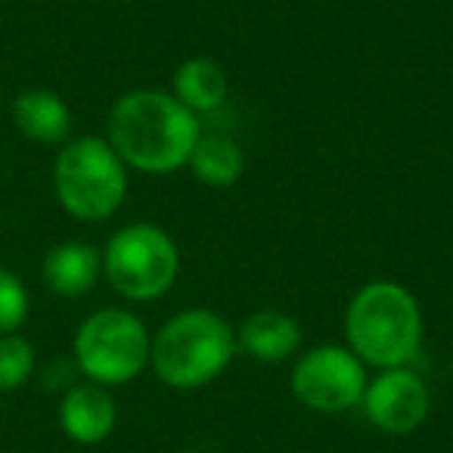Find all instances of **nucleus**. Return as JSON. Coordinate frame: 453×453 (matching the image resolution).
Wrapping results in <instances>:
<instances>
[{"mask_svg":"<svg viewBox=\"0 0 453 453\" xmlns=\"http://www.w3.org/2000/svg\"><path fill=\"white\" fill-rule=\"evenodd\" d=\"M302 323L283 311H255L236 326V348L261 364H280L302 351Z\"/></svg>","mask_w":453,"mask_h":453,"instance_id":"obj_10","label":"nucleus"},{"mask_svg":"<svg viewBox=\"0 0 453 453\" xmlns=\"http://www.w3.org/2000/svg\"><path fill=\"white\" fill-rule=\"evenodd\" d=\"M199 134V115L165 90H131L112 103L106 119L109 146L140 174L187 168Z\"/></svg>","mask_w":453,"mask_h":453,"instance_id":"obj_1","label":"nucleus"},{"mask_svg":"<svg viewBox=\"0 0 453 453\" xmlns=\"http://www.w3.org/2000/svg\"><path fill=\"white\" fill-rule=\"evenodd\" d=\"M236 351L234 326L218 311L187 308L152 335L150 366L168 388L196 391L211 385L234 364Z\"/></svg>","mask_w":453,"mask_h":453,"instance_id":"obj_3","label":"nucleus"},{"mask_svg":"<svg viewBox=\"0 0 453 453\" xmlns=\"http://www.w3.org/2000/svg\"><path fill=\"white\" fill-rule=\"evenodd\" d=\"M422 308L407 286L372 280L360 286L345 311V345L376 370L407 366L419 354Z\"/></svg>","mask_w":453,"mask_h":453,"instance_id":"obj_2","label":"nucleus"},{"mask_svg":"<svg viewBox=\"0 0 453 453\" xmlns=\"http://www.w3.org/2000/svg\"><path fill=\"white\" fill-rule=\"evenodd\" d=\"M28 289L13 271L0 267V335L19 333L22 323L28 320Z\"/></svg>","mask_w":453,"mask_h":453,"instance_id":"obj_16","label":"nucleus"},{"mask_svg":"<svg viewBox=\"0 0 453 453\" xmlns=\"http://www.w3.org/2000/svg\"><path fill=\"white\" fill-rule=\"evenodd\" d=\"M180 273V252L158 224L140 220L109 236L103 249V277L127 302H156L168 296Z\"/></svg>","mask_w":453,"mask_h":453,"instance_id":"obj_5","label":"nucleus"},{"mask_svg":"<svg viewBox=\"0 0 453 453\" xmlns=\"http://www.w3.org/2000/svg\"><path fill=\"white\" fill-rule=\"evenodd\" d=\"M360 407L379 432L401 438V434H413L428 419L432 395L413 370L391 366V370H379V376L366 382Z\"/></svg>","mask_w":453,"mask_h":453,"instance_id":"obj_8","label":"nucleus"},{"mask_svg":"<svg viewBox=\"0 0 453 453\" xmlns=\"http://www.w3.org/2000/svg\"><path fill=\"white\" fill-rule=\"evenodd\" d=\"M366 364L348 345H314L298 354L289 388L314 413H348L360 407L366 391Z\"/></svg>","mask_w":453,"mask_h":453,"instance_id":"obj_7","label":"nucleus"},{"mask_svg":"<svg viewBox=\"0 0 453 453\" xmlns=\"http://www.w3.org/2000/svg\"><path fill=\"white\" fill-rule=\"evenodd\" d=\"M35 372V345L22 333L0 335V391H16Z\"/></svg>","mask_w":453,"mask_h":453,"instance_id":"obj_15","label":"nucleus"},{"mask_svg":"<svg viewBox=\"0 0 453 453\" xmlns=\"http://www.w3.org/2000/svg\"><path fill=\"white\" fill-rule=\"evenodd\" d=\"M13 125L35 143H65L72 134V109L53 90L35 88L13 100Z\"/></svg>","mask_w":453,"mask_h":453,"instance_id":"obj_12","label":"nucleus"},{"mask_svg":"<svg viewBox=\"0 0 453 453\" xmlns=\"http://www.w3.org/2000/svg\"><path fill=\"white\" fill-rule=\"evenodd\" d=\"M152 335L127 308H100L75 333V364L103 388L127 385L150 366Z\"/></svg>","mask_w":453,"mask_h":453,"instance_id":"obj_6","label":"nucleus"},{"mask_svg":"<svg viewBox=\"0 0 453 453\" xmlns=\"http://www.w3.org/2000/svg\"><path fill=\"white\" fill-rule=\"evenodd\" d=\"M187 168L205 187L226 189L240 183L242 171H246V156H242V146L226 134H199Z\"/></svg>","mask_w":453,"mask_h":453,"instance_id":"obj_14","label":"nucleus"},{"mask_svg":"<svg viewBox=\"0 0 453 453\" xmlns=\"http://www.w3.org/2000/svg\"><path fill=\"white\" fill-rule=\"evenodd\" d=\"M115 422H119V407H115L109 388L96 382L75 385L65 391L63 403H59V426H63L65 438L75 444H103L115 432Z\"/></svg>","mask_w":453,"mask_h":453,"instance_id":"obj_9","label":"nucleus"},{"mask_svg":"<svg viewBox=\"0 0 453 453\" xmlns=\"http://www.w3.org/2000/svg\"><path fill=\"white\" fill-rule=\"evenodd\" d=\"M53 189L65 214L88 224L109 220L127 196V165L106 137H78L53 162Z\"/></svg>","mask_w":453,"mask_h":453,"instance_id":"obj_4","label":"nucleus"},{"mask_svg":"<svg viewBox=\"0 0 453 453\" xmlns=\"http://www.w3.org/2000/svg\"><path fill=\"white\" fill-rule=\"evenodd\" d=\"M171 94L189 109V112H214L226 103L230 81L226 72L208 57H189L174 69L171 78Z\"/></svg>","mask_w":453,"mask_h":453,"instance_id":"obj_13","label":"nucleus"},{"mask_svg":"<svg viewBox=\"0 0 453 453\" xmlns=\"http://www.w3.org/2000/svg\"><path fill=\"white\" fill-rule=\"evenodd\" d=\"M44 286L59 298H81L103 277V249L81 240L59 242L47 252L41 265Z\"/></svg>","mask_w":453,"mask_h":453,"instance_id":"obj_11","label":"nucleus"}]
</instances>
